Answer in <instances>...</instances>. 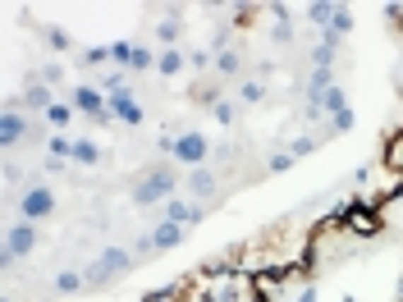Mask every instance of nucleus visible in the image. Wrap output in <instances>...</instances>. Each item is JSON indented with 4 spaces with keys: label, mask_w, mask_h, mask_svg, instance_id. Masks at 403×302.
I'll list each match as a JSON object with an SVG mask.
<instances>
[{
    "label": "nucleus",
    "mask_w": 403,
    "mask_h": 302,
    "mask_svg": "<svg viewBox=\"0 0 403 302\" xmlns=\"http://www.w3.org/2000/svg\"><path fill=\"white\" fill-rule=\"evenodd\" d=\"M170 192H175V170H151L147 179H138L133 202L138 207H156V202H170Z\"/></svg>",
    "instance_id": "1"
},
{
    "label": "nucleus",
    "mask_w": 403,
    "mask_h": 302,
    "mask_svg": "<svg viewBox=\"0 0 403 302\" xmlns=\"http://www.w3.org/2000/svg\"><path fill=\"white\" fill-rule=\"evenodd\" d=\"M33 248H37L33 220H18V225H9V229H5V248H0V266H14V261L28 257Z\"/></svg>",
    "instance_id": "2"
},
{
    "label": "nucleus",
    "mask_w": 403,
    "mask_h": 302,
    "mask_svg": "<svg viewBox=\"0 0 403 302\" xmlns=\"http://www.w3.org/2000/svg\"><path fill=\"white\" fill-rule=\"evenodd\" d=\"M339 225L349 229V233H362V238H371V233L380 229V216H376V207H371L367 197H353L349 207H344V216H339Z\"/></svg>",
    "instance_id": "3"
},
{
    "label": "nucleus",
    "mask_w": 403,
    "mask_h": 302,
    "mask_svg": "<svg viewBox=\"0 0 403 302\" xmlns=\"http://www.w3.org/2000/svg\"><path fill=\"white\" fill-rule=\"evenodd\" d=\"M129 270V248H105L97 261L88 266V284H105V279L124 275Z\"/></svg>",
    "instance_id": "4"
},
{
    "label": "nucleus",
    "mask_w": 403,
    "mask_h": 302,
    "mask_svg": "<svg viewBox=\"0 0 403 302\" xmlns=\"http://www.w3.org/2000/svg\"><path fill=\"white\" fill-rule=\"evenodd\" d=\"M206 138H202V133H179V138H170V156H175V161H184L188 170H197L202 161H206Z\"/></svg>",
    "instance_id": "5"
},
{
    "label": "nucleus",
    "mask_w": 403,
    "mask_h": 302,
    "mask_svg": "<svg viewBox=\"0 0 403 302\" xmlns=\"http://www.w3.org/2000/svg\"><path fill=\"white\" fill-rule=\"evenodd\" d=\"M179 243H184V225H175V220H160L156 229L147 233V238L138 243L142 252H170V248H179Z\"/></svg>",
    "instance_id": "6"
},
{
    "label": "nucleus",
    "mask_w": 403,
    "mask_h": 302,
    "mask_svg": "<svg viewBox=\"0 0 403 302\" xmlns=\"http://www.w3.org/2000/svg\"><path fill=\"white\" fill-rule=\"evenodd\" d=\"M51 211H55L51 188H28L23 197H18V216H23V220H46Z\"/></svg>",
    "instance_id": "7"
},
{
    "label": "nucleus",
    "mask_w": 403,
    "mask_h": 302,
    "mask_svg": "<svg viewBox=\"0 0 403 302\" xmlns=\"http://www.w3.org/2000/svg\"><path fill=\"white\" fill-rule=\"evenodd\" d=\"M23 133H28V120H23L18 110H5V115H0V147H14Z\"/></svg>",
    "instance_id": "8"
},
{
    "label": "nucleus",
    "mask_w": 403,
    "mask_h": 302,
    "mask_svg": "<svg viewBox=\"0 0 403 302\" xmlns=\"http://www.w3.org/2000/svg\"><path fill=\"white\" fill-rule=\"evenodd\" d=\"M110 115L119 124H142V105L133 96H110Z\"/></svg>",
    "instance_id": "9"
},
{
    "label": "nucleus",
    "mask_w": 403,
    "mask_h": 302,
    "mask_svg": "<svg viewBox=\"0 0 403 302\" xmlns=\"http://www.w3.org/2000/svg\"><path fill=\"white\" fill-rule=\"evenodd\" d=\"M165 220H175V225H197L202 211H197V207H188L184 197H170V202H165Z\"/></svg>",
    "instance_id": "10"
},
{
    "label": "nucleus",
    "mask_w": 403,
    "mask_h": 302,
    "mask_svg": "<svg viewBox=\"0 0 403 302\" xmlns=\"http://www.w3.org/2000/svg\"><path fill=\"white\" fill-rule=\"evenodd\" d=\"M188 192H193V197H211V192H216V174L211 170H188Z\"/></svg>",
    "instance_id": "11"
},
{
    "label": "nucleus",
    "mask_w": 403,
    "mask_h": 302,
    "mask_svg": "<svg viewBox=\"0 0 403 302\" xmlns=\"http://www.w3.org/2000/svg\"><path fill=\"white\" fill-rule=\"evenodd\" d=\"M184 60H188V55H184V51H175V46H170V51H160V60H156V69H160V74H165V78H175L179 69H184Z\"/></svg>",
    "instance_id": "12"
},
{
    "label": "nucleus",
    "mask_w": 403,
    "mask_h": 302,
    "mask_svg": "<svg viewBox=\"0 0 403 302\" xmlns=\"http://www.w3.org/2000/svg\"><path fill=\"white\" fill-rule=\"evenodd\" d=\"M69 161H78V165H97L101 161V151H97V142H88V138H78L74 142V156Z\"/></svg>",
    "instance_id": "13"
},
{
    "label": "nucleus",
    "mask_w": 403,
    "mask_h": 302,
    "mask_svg": "<svg viewBox=\"0 0 403 302\" xmlns=\"http://www.w3.org/2000/svg\"><path fill=\"white\" fill-rule=\"evenodd\" d=\"M83 284H88V275H78V270H60V275H55V289H60V294H78Z\"/></svg>",
    "instance_id": "14"
},
{
    "label": "nucleus",
    "mask_w": 403,
    "mask_h": 302,
    "mask_svg": "<svg viewBox=\"0 0 403 302\" xmlns=\"http://www.w3.org/2000/svg\"><path fill=\"white\" fill-rule=\"evenodd\" d=\"M23 105H33V110H51V87H28Z\"/></svg>",
    "instance_id": "15"
},
{
    "label": "nucleus",
    "mask_w": 403,
    "mask_h": 302,
    "mask_svg": "<svg viewBox=\"0 0 403 302\" xmlns=\"http://www.w3.org/2000/svg\"><path fill=\"white\" fill-rule=\"evenodd\" d=\"M349 28H353V14H349V5H334V23H330V33H334V37H344ZM321 33H325V28H321Z\"/></svg>",
    "instance_id": "16"
},
{
    "label": "nucleus",
    "mask_w": 403,
    "mask_h": 302,
    "mask_svg": "<svg viewBox=\"0 0 403 302\" xmlns=\"http://www.w3.org/2000/svg\"><path fill=\"white\" fill-rule=\"evenodd\" d=\"M307 18H312L316 28H330L334 23V5H312V9H307Z\"/></svg>",
    "instance_id": "17"
},
{
    "label": "nucleus",
    "mask_w": 403,
    "mask_h": 302,
    "mask_svg": "<svg viewBox=\"0 0 403 302\" xmlns=\"http://www.w3.org/2000/svg\"><path fill=\"white\" fill-rule=\"evenodd\" d=\"M133 51H138L133 42H115V46H110V60H115V64H133Z\"/></svg>",
    "instance_id": "18"
},
{
    "label": "nucleus",
    "mask_w": 403,
    "mask_h": 302,
    "mask_svg": "<svg viewBox=\"0 0 403 302\" xmlns=\"http://www.w3.org/2000/svg\"><path fill=\"white\" fill-rule=\"evenodd\" d=\"M211 110H216V124H234L238 120V105L234 101H216Z\"/></svg>",
    "instance_id": "19"
},
{
    "label": "nucleus",
    "mask_w": 403,
    "mask_h": 302,
    "mask_svg": "<svg viewBox=\"0 0 403 302\" xmlns=\"http://www.w3.org/2000/svg\"><path fill=\"white\" fill-rule=\"evenodd\" d=\"M179 28H184V18H160L156 37H160V42H175V37H179Z\"/></svg>",
    "instance_id": "20"
},
{
    "label": "nucleus",
    "mask_w": 403,
    "mask_h": 302,
    "mask_svg": "<svg viewBox=\"0 0 403 302\" xmlns=\"http://www.w3.org/2000/svg\"><path fill=\"white\" fill-rule=\"evenodd\" d=\"M334 64V46H316L312 51V69H330Z\"/></svg>",
    "instance_id": "21"
},
{
    "label": "nucleus",
    "mask_w": 403,
    "mask_h": 302,
    "mask_svg": "<svg viewBox=\"0 0 403 302\" xmlns=\"http://www.w3.org/2000/svg\"><path fill=\"white\" fill-rule=\"evenodd\" d=\"M156 60H160L156 51H142V46H138V51H133V64H129V69H151Z\"/></svg>",
    "instance_id": "22"
},
{
    "label": "nucleus",
    "mask_w": 403,
    "mask_h": 302,
    "mask_svg": "<svg viewBox=\"0 0 403 302\" xmlns=\"http://www.w3.org/2000/svg\"><path fill=\"white\" fill-rule=\"evenodd\" d=\"M101 60H110V46H92V51L78 55V64H101Z\"/></svg>",
    "instance_id": "23"
},
{
    "label": "nucleus",
    "mask_w": 403,
    "mask_h": 302,
    "mask_svg": "<svg viewBox=\"0 0 403 302\" xmlns=\"http://www.w3.org/2000/svg\"><path fill=\"white\" fill-rule=\"evenodd\" d=\"M216 69H220V74H238V55H234V51H220V55H216Z\"/></svg>",
    "instance_id": "24"
},
{
    "label": "nucleus",
    "mask_w": 403,
    "mask_h": 302,
    "mask_svg": "<svg viewBox=\"0 0 403 302\" xmlns=\"http://www.w3.org/2000/svg\"><path fill=\"white\" fill-rule=\"evenodd\" d=\"M353 124H358V120H353V110H339V115H330V129H334V133H349Z\"/></svg>",
    "instance_id": "25"
},
{
    "label": "nucleus",
    "mask_w": 403,
    "mask_h": 302,
    "mask_svg": "<svg viewBox=\"0 0 403 302\" xmlns=\"http://www.w3.org/2000/svg\"><path fill=\"white\" fill-rule=\"evenodd\" d=\"M46 120H51L55 129H60V124H69V105H51V110H46Z\"/></svg>",
    "instance_id": "26"
},
{
    "label": "nucleus",
    "mask_w": 403,
    "mask_h": 302,
    "mask_svg": "<svg viewBox=\"0 0 403 302\" xmlns=\"http://www.w3.org/2000/svg\"><path fill=\"white\" fill-rule=\"evenodd\" d=\"M289 165H293V156H289V151L271 156V174H284V170H289Z\"/></svg>",
    "instance_id": "27"
},
{
    "label": "nucleus",
    "mask_w": 403,
    "mask_h": 302,
    "mask_svg": "<svg viewBox=\"0 0 403 302\" xmlns=\"http://www.w3.org/2000/svg\"><path fill=\"white\" fill-rule=\"evenodd\" d=\"M275 42H289V37H293V28H289V18H280V23H275Z\"/></svg>",
    "instance_id": "28"
},
{
    "label": "nucleus",
    "mask_w": 403,
    "mask_h": 302,
    "mask_svg": "<svg viewBox=\"0 0 403 302\" xmlns=\"http://www.w3.org/2000/svg\"><path fill=\"white\" fill-rule=\"evenodd\" d=\"M46 42H51V46H60V51H64V46H69V37H64L60 28H46Z\"/></svg>",
    "instance_id": "29"
},
{
    "label": "nucleus",
    "mask_w": 403,
    "mask_h": 302,
    "mask_svg": "<svg viewBox=\"0 0 403 302\" xmlns=\"http://www.w3.org/2000/svg\"><path fill=\"white\" fill-rule=\"evenodd\" d=\"M243 101H247V105L262 101V83H243Z\"/></svg>",
    "instance_id": "30"
},
{
    "label": "nucleus",
    "mask_w": 403,
    "mask_h": 302,
    "mask_svg": "<svg viewBox=\"0 0 403 302\" xmlns=\"http://www.w3.org/2000/svg\"><path fill=\"white\" fill-rule=\"evenodd\" d=\"M312 147H316V138H298V142H293V151H289V156H307Z\"/></svg>",
    "instance_id": "31"
},
{
    "label": "nucleus",
    "mask_w": 403,
    "mask_h": 302,
    "mask_svg": "<svg viewBox=\"0 0 403 302\" xmlns=\"http://www.w3.org/2000/svg\"><path fill=\"white\" fill-rule=\"evenodd\" d=\"M42 83H60V64H46V69H42Z\"/></svg>",
    "instance_id": "32"
},
{
    "label": "nucleus",
    "mask_w": 403,
    "mask_h": 302,
    "mask_svg": "<svg viewBox=\"0 0 403 302\" xmlns=\"http://www.w3.org/2000/svg\"><path fill=\"white\" fill-rule=\"evenodd\" d=\"M188 60H193V64H197V69H202V64H216V60H211V55H206V51H188Z\"/></svg>",
    "instance_id": "33"
},
{
    "label": "nucleus",
    "mask_w": 403,
    "mask_h": 302,
    "mask_svg": "<svg viewBox=\"0 0 403 302\" xmlns=\"http://www.w3.org/2000/svg\"><path fill=\"white\" fill-rule=\"evenodd\" d=\"M298 302H316V289H303V298Z\"/></svg>",
    "instance_id": "34"
},
{
    "label": "nucleus",
    "mask_w": 403,
    "mask_h": 302,
    "mask_svg": "<svg viewBox=\"0 0 403 302\" xmlns=\"http://www.w3.org/2000/svg\"><path fill=\"white\" fill-rule=\"evenodd\" d=\"M395 302H403V275H399V289H395Z\"/></svg>",
    "instance_id": "35"
}]
</instances>
